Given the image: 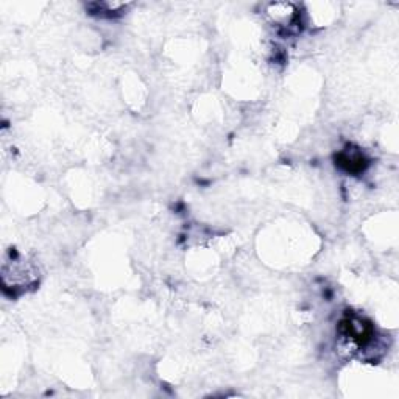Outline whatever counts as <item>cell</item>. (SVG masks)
I'll use <instances>...</instances> for the list:
<instances>
[{
	"label": "cell",
	"mask_w": 399,
	"mask_h": 399,
	"mask_svg": "<svg viewBox=\"0 0 399 399\" xmlns=\"http://www.w3.org/2000/svg\"><path fill=\"white\" fill-rule=\"evenodd\" d=\"M339 329L340 334L345 337V339L355 343L358 346L366 345L374 334L373 326L370 323L364 320V318L354 315H348L343 318L339 324Z\"/></svg>",
	"instance_id": "1"
},
{
	"label": "cell",
	"mask_w": 399,
	"mask_h": 399,
	"mask_svg": "<svg viewBox=\"0 0 399 399\" xmlns=\"http://www.w3.org/2000/svg\"><path fill=\"white\" fill-rule=\"evenodd\" d=\"M337 164L340 167L345 169L346 171H351V174H359V171L364 170L366 167V159L362 155H353L349 156L348 153H340L339 156L335 158Z\"/></svg>",
	"instance_id": "2"
}]
</instances>
